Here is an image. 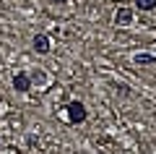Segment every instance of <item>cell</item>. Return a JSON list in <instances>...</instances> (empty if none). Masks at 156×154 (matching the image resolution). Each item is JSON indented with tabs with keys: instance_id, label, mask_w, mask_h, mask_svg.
Returning a JSON list of instances; mask_svg holds the SVG:
<instances>
[{
	"instance_id": "52a82bcc",
	"label": "cell",
	"mask_w": 156,
	"mask_h": 154,
	"mask_svg": "<svg viewBox=\"0 0 156 154\" xmlns=\"http://www.w3.org/2000/svg\"><path fill=\"white\" fill-rule=\"evenodd\" d=\"M55 3H65V0H55Z\"/></svg>"
},
{
	"instance_id": "277c9868",
	"label": "cell",
	"mask_w": 156,
	"mask_h": 154,
	"mask_svg": "<svg viewBox=\"0 0 156 154\" xmlns=\"http://www.w3.org/2000/svg\"><path fill=\"white\" fill-rule=\"evenodd\" d=\"M115 21L120 24V26L130 24V21H133V11H130V8H120V11H117V16H115Z\"/></svg>"
},
{
	"instance_id": "5b68a950",
	"label": "cell",
	"mask_w": 156,
	"mask_h": 154,
	"mask_svg": "<svg viewBox=\"0 0 156 154\" xmlns=\"http://www.w3.org/2000/svg\"><path fill=\"white\" fill-rule=\"evenodd\" d=\"M135 6H138L140 11H154V8H156V0H135Z\"/></svg>"
},
{
	"instance_id": "6da1fadb",
	"label": "cell",
	"mask_w": 156,
	"mask_h": 154,
	"mask_svg": "<svg viewBox=\"0 0 156 154\" xmlns=\"http://www.w3.org/2000/svg\"><path fill=\"white\" fill-rule=\"evenodd\" d=\"M68 118H70V123L86 120V107L81 105V102H70V105H68Z\"/></svg>"
},
{
	"instance_id": "3957f363",
	"label": "cell",
	"mask_w": 156,
	"mask_h": 154,
	"mask_svg": "<svg viewBox=\"0 0 156 154\" xmlns=\"http://www.w3.org/2000/svg\"><path fill=\"white\" fill-rule=\"evenodd\" d=\"M34 50H37L39 55H47V52H50V39H47L44 34L34 37Z\"/></svg>"
},
{
	"instance_id": "8992f818",
	"label": "cell",
	"mask_w": 156,
	"mask_h": 154,
	"mask_svg": "<svg viewBox=\"0 0 156 154\" xmlns=\"http://www.w3.org/2000/svg\"><path fill=\"white\" fill-rule=\"evenodd\" d=\"M135 63H138V66H140V63H154V58H151V55H138Z\"/></svg>"
},
{
	"instance_id": "7a4b0ae2",
	"label": "cell",
	"mask_w": 156,
	"mask_h": 154,
	"mask_svg": "<svg viewBox=\"0 0 156 154\" xmlns=\"http://www.w3.org/2000/svg\"><path fill=\"white\" fill-rule=\"evenodd\" d=\"M13 86H16V92H29V89H31V76H29V73H16Z\"/></svg>"
}]
</instances>
